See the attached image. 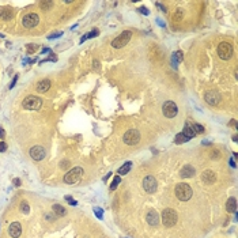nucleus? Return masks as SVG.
I'll return each instance as SVG.
<instances>
[{"mask_svg":"<svg viewBox=\"0 0 238 238\" xmlns=\"http://www.w3.org/2000/svg\"><path fill=\"white\" fill-rule=\"evenodd\" d=\"M176 196L181 202H188L192 197V188L185 182H180L176 187Z\"/></svg>","mask_w":238,"mask_h":238,"instance_id":"1","label":"nucleus"},{"mask_svg":"<svg viewBox=\"0 0 238 238\" xmlns=\"http://www.w3.org/2000/svg\"><path fill=\"white\" fill-rule=\"evenodd\" d=\"M82 176H83V169H82V167H73V169H71L64 176V182L68 184V185L78 184L80 181Z\"/></svg>","mask_w":238,"mask_h":238,"instance_id":"2","label":"nucleus"},{"mask_svg":"<svg viewBox=\"0 0 238 238\" xmlns=\"http://www.w3.org/2000/svg\"><path fill=\"white\" fill-rule=\"evenodd\" d=\"M177 212H176L173 208H166L163 210L162 212V222H163V226L166 227H173L176 223H177Z\"/></svg>","mask_w":238,"mask_h":238,"instance_id":"3","label":"nucleus"},{"mask_svg":"<svg viewBox=\"0 0 238 238\" xmlns=\"http://www.w3.org/2000/svg\"><path fill=\"white\" fill-rule=\"evenodd\" d=\"M41 105H42V100L35 95H29L22 102V106L26 110H38L41 108Z\"/></svg>","mask_w":238,"mask_h":238,"instance_id":"4","label":"nucleus"},{"mask_svg":"<svg viewBox=\"0 0 238 238\" xmlns=\"http://www.w3.org/2000/svg\"><path fill=\"white\" fill-rule=\"evenodd\" d=\"M131 37H132V33H131L129 30L122 31L120 35L116 37V38L112 41V46L116 48V49H120V48H122V46H125V45L131 41Z\"/></svg>","mask_w":238,"mask_h":238,"instance_id":"5","label":"nucleus"},{"mask_svg":"<svg viewBox=\"0 0 238 238\" xmlns=\"http://www.w3.org/2000/svg\"><path fill=\"white\" fill-rule=\"evenodd\" d=\"M122 140H124V143L128 146H135L136 143H139V140H140V133H139L138 129H129L124 133Z\"/></svg>","mask_w":238,"mask_h":238,"instance_id":"6","label":"nucleus"},{"mask_svg":"<svg viewBox=\"0 0 238 238\" xmlns=\"http://www.w3.org/2000/svg\"><path fill=\"white\" fill-rule=\"evenodd\" d=\"M218 56L222 60H229L233 56V46L229 42H220L218 46Z\"/></svg>","mask_w":238,"mask_h":238,"instance_id":"7","label":"nucleus"},{"mask_svg":"<svg viewBox=\"0 0 238 238\" xmlns=\"http://www.w3.org/2000/svg\"><path fill=\"white\" fill-rule=\"evenodd\" d=\"M40 22V16L35 14V12H29V14H26L23 16V19H22V24L26 29H33V27H35L37 24H38Z\"/></svg>","mask_w":238,"mask_h":238,"instance_id":"8","label":"nucleus"},{"mask_svg":"<svg viewBox=\"0 0 238 238\" xmlns=\"http://www.w3.org/2000/svg\"><path fill=\"white\" fill-rule=\"evenodd\" d=\"M162 110H163L165 117H167V118H173L177 116V113H178V108L173 101H166L165 104H163Z\"/></svg>","mask_w":238,"mask_h":238,"instance_id":"9","label":"nucleus"},{"mask_svg":"<svg viewBox=\"0 0 238 238\" xmlns=\"http://www.w3.org/2000/svg\"><path fill=\"white\" fill-rule=\"evenodd\" d=\"M143 188H144V191L149 192V193H154L158 188L155 177H153V176H147V177L143 180Z\"/></svg>","mask_w":238,"mask_h":238,"instance_id":"10","label":"nucleus"},{"mask_svg":"<svg viewBox=\"0 0 238 238\" xmlns=\"http://www.w3.org/2000/svg\"><path fill=\"white\" fill-rule=\"evenodd\" d=\"M29 154H30V157L34 159V161H42V159L45 158V155H46V153H45V149L41 146H34L31 147L30 151H29Z\"/></svg>","mask_w":238,"mask_h":238,"instance_id":"11","label":"nucleus"},{"mask_svg":"<svg viewBox=\"0 0 238 238\" xmlns=\"http://www.w3.org/2000/svg\"><path fill=\"white\" fill-rule=\"evenodd\" d=\"M8 234L12 238H19L22 234V224L19 222H12L10 226H8Z\"/></svg>","mask_w":238,"mask_h":238,"instance_id":"12","label":"nucleus"},{"mask_svg":"<svg viewBox=\"0 0 238 238\" xmlns=\"http://www.w3.org/2000/svg\"><path fill=\"white\" fill-rule=\"evenodd\" d=\"M206 101H207V104H210V105H218L219 102H220V95L216 91H208L206 94Z\"/></svg>","mask_w":238,"mask_h":238,"instance_id":"13","label":"nucleus"},{"mask_svg":"<svg viewBox=\"0 0 238 238\" xmlns=\"http://www.w3.org/2000/svg\"><path fill=\"white\" fill-rule=\"evenodd\" d=\"M202 180L204 184H214L216 180V176L212 170H206V171H203V174H202Z\"/></svg>","mask_w":238,"mask_h":238,"instance_id":"14","label":"nucleus"},{"mask_svg":"<svg viewBox=\"0 0 238 238\" xmlns=\"http://www.w3.org/2000/svg\"><path fill=\"white\" fill-rule=\"evenodd\" d=\"M195 173H196L195 167L191 166V165H187V166H184L182 169H181V171H180V176H181L182 178H191V177H193Z\"/></svg>","mask_w":238,"mask_h":238,"instance_id":"15","label":"nucleus"},{"mask_svg":"<svg viewBox=\"0 0 238 238\" xmlns=\"http://www.w3.org/2000/svg\"><path fill=\"white\" fill-rule=\"evenodd\" d=\"M147 222H149V224H151V226H158L159 223V216L157 214V211L155 210H150L149 214H147Z\"/></svg>","mask_w":238,"mask_h":238,"instance_id":"16","label":"nucleus"},{"mask_svg":"<svg viewBox=\"0 0 238 238\" xmlns=\"http://www.w3.org/2000/svg\"><path fill=\"white\" fill-rule=\"evenodd\" d=\"M37 91L38 93H45V91H48L49 89H51V80H48V79H44V80H41L37 83Z\"/></svg>","mask_w":238,"mask_h":238,"instance_id":"17","label":"nucleus"},{"mask_svg":"<svg viewBox=\"0 0 238 238\" xmlns=\"http://www.w3.org/2000/svg\"><path fill=\"white\" fill-rule=\"evenodd\" d=\"M182 133L185 135L187 138H189V139H192L196 135V132H195V129H193V124H191V122H187L185 125H184V131H182Z\"/></svg>","mask_w":238,"mask_h":238,"instance_id":"18","label":"nucleus"},{"mask_svg":"<svg viewBox=\"0 0 238 238\" xmlns=\"http://www.w3.org/2000/svg\"><path fill=\"white\" fill-rule=\"evenodd\" d=\"M12 16H14V14H12L11 8H0V18H2L3 20H11Z\"/></svg>","mask_w":238,"mask_h":238,"instance_id":"19","label":"nucleus"},{"mask_svg":"<svg viewBox=\"0 0 238 238\" xmlns=\"http://www.w3.org/2000/svg\"><path fill=\"white\" fill-rule=\"evenodd\" d=\"M226 211L229 214H231V212H235L237 211V200L234 197H230L227 200L226 203Z\"/></svg>","mask_w":238,"mask_h":238,"instance_id":"20","label":"nucleus"},{"mask_svg":"<svg viewBox=\"0 0 238 238\" xmlns=\"http://www.w3.org/2000/svg\"><path fill=\"white\" fill-rule=\"evenodd\" d=\"M52 210L53 212L57 215V216H64L65 214H67V211H65V208L64 207H61L60 204H53L52 206Z\"/></svg>","mask_w":238,"mask_h":238,"instance_id":"21","label":"nucleus"},{"mask_svg":"<svg viewBox=\"0 0 238 238\" xmlns=\"http://www.w3.org/2000/svg\"><path fill=\"white\" fill-rule=\"evenodd\" d=\"M182 59H184V55H182V52L181 51H177L174 53L173 56H171V63H173V65L176 67L180 61H182Z\"/></svg>","mask_w":238,"mask_h":238,"instance_id":"22","label":"nucleus"},{"mask_svg":"<svg viewBox=\"0 0 238 238\" xmlns=\"http://www.w3.org/2000/svg\"><path fill=\"white\" fill-rule=\"evenodd\" d=\"M131 167H132V163H131V162H125L124 165H122L120 169H118L117 173L120 174V176H124V174H127V173H128V171L131 170Z\"/></svg>","mask_w":238,"mask_h":238,"instance_id":"23","label":"nucleus"},{"mask_svg":"<svg viewBox=\"0 0 238 238\" xmlns=\"http://www.w3.org/2000/svg\"><path fill=\"white\" fill-rule=\"evenodd\" d=\"M188 140H189V138H187L182 132L176 135V139H174V142L177 143V144H182V143H185V142H188Z\"/></svg>","mask_w":238,"mask_h":238,"instance_id":"24","label":"nucleus"},{"mask_svg":"<svg viewBox=\"0 0 238 238\" xmlns=\"http://www.w3.org/2000/svg\"><path fill=\"white\" fill-rule=\"evenodd\" d=\"M98 33H100V31H98L97 29H94V30H91V33H89V34H86V35L82 37L80 42H83V41H84V40H87V38H94V37H97V35H98Z\"/></svg>","mask_w":238,"mask_h":238,"instance_id":"25","label":"nucleus"},{"mask_svg":"<svg viewBox=\"0 0 238 238\" xmlns=\"http://www.w3.org/2000/svg\"><path fill=\"white\" fill-rule=\"evenodd\" d=\"M182 16H184V10L182 8H178V10L173 14V20H181Z\"/></svg>","mask_w":238,"mask_h":238,"instance_id":"26","label":"nucleus"},{"mask_svg":"<svg viewBox=\"0 0 238 238\" xmlns=\"http://www.w3.org/2000/svg\"><path fill=\"white\" fill-rule=\"evenodd\" d=\"M20 211H22L24 215L29 214V211H30V207H29V203H27V202H22V203H20Z\"/></svg>","mask_w":238,"mask_h":238,"instance_id":"27","label":"nucleus"},{"mask_svg":"<svg viewBox=\"0 0 238 238\" xmlns=\"http://www.w3.org/2000/svg\"><path fill=\"white\" fill-rule=\"evenodd\" d=\"M120 181H121L120 176H117V177H114V180H113V182L110 184V191H114V189H116V188L118 187V184H120Z\"/></svg>","mask_w":238,"mask_h":238,"instance_id":"28","label":"nucleus"},{"mask_svg":"<svg viewBox=\"0 0 238 238\" xmlns=\"http://www.w3.org/2000/svg\"><path fill=\"white\" fill-rule=\"evenodd\" d=\"M41 7H42L44 10H51L53 7V2H41Z\"/></svg>","mask_w":238,"mask_h":238,"instance_id":"29","label":"nucleus"},{"mask_svg":"<svg viewBox=\"0 0 238 238\" xmlns=\"http://www.w3.org/2000/svg\"><path fill=\"white\" fill-rule=\"evenodd\" d=\"M193 129L196 133H203L204 132V127L200 125V124H193Z\"/></svg>","mask_w":238,"mask_h":238,"instance_id":"30","label":"nucleus"},{"mask_svg":"<svg viewBox=\"0 0 238 238\" xmlns=\"http://www.w3.org/2000/svg\"><path fill=\"white\" fill-rule=\"evenodd\" d=\"M65 200H67V202L69 203V206H73V207L78 206V203H76L75 200H73V199L71 197V196H65Z\"/></svg>","mask_w":238,"mask_h":238,"instance_id":"31","label":"nucleus"},{"mask_svg":"<svg viewBox=\"0 0 238 238\" xmlns=\"http://www.w3.org/2000/svg\"><path fill=\"white\" fill-rule=\"evenodd\" d=\"M37 45H27V53H33V52H35L37 51Z\"/></svg>","mask_w":238,"mask_h":238,"instance_id":"32","label":"nucleus"},{"mask_svg":"<svg viewBox=\"0 0 238 238\" xmlns=\"http://www.w3.org/2000/svg\"><path fill=\"white\" fill-rule=\"evenodd\" d=\"M219 157H220V153H219V151H216V150L212 151V155H211L212 159H216V158H219Z\"/></svg>","mask_w":238,"mask_h":238,"instance_id":"33","label":"nucleus"},{"mask_svg":"<svg viewBox=\"0 0 238 238\" xmlns=\"http://www.w3.org/2000/svg\"><path fill=\"white\" fill-rule=\"evenodd\" d=\"M7 150V144L4 142H0V153H4Z\"/></svg>","mask_w":238,"mask_h":238,"instance_id":"34","label":"nucleus"},{"mask_svg":"<svg viewBox=\"0 0 238 238\" xmlns=\"http://www.w3.org/2000/svg\"><path fill=\"white\" fill-rule=\"evenodd\" d=\"M60 35H63V33H61V31L56 33V34H51V35L48 37V38H49V40H52V38H57V37H60Z\"/></svg>","mask_w":238,"mask_h":238,"instance_id":"35","label":"nucleus"},{"mask_svg":"<svg viewBox=\"0 0 238 238\" xmlns=\"http://www.w3.org/2000/svg\"><path fill=\"white\" fill-rule=\"evenodd\" d=\"M69 167V162L68 161H63L61 162V169H68Z\"/></svg>","mask_w":238,"mask_h":238,"instance_id":"36","label":"nucleus"},{"mask_svg":"<svg viewBox=\"0 0 238 238\" xmlns=\"http://www.w3.org/2000/svg\"><path fill=\"white\" fill-rule=\"evenodd\" d=\"M94 212H95V214H97V216H98V218H102V210H100V208H94Z\"/></svg>","mask_w":238,"mask_h":238,"instance_id":"37","label":"nucleus"},{"mask_svg":"<svg viewBox=\"0 0 238 238\" xmlns=\"http://www.w3.org/2000/svg\"><path fill=\"white\" fill-rule=\"evenodd\" d=\"M16 80H18V75H15L14 76V79H12V82H11V84H10V89H12L15 86V83H16Z\"/></svg>","mask_w":238,"mask_h":238,"instance_id":"38","label":"nucleus"},{"mask_svg":"<svg viewBox=\"0 0 238 238\" xmlns=\"http://www.w3.org/2000/svg\"><path fill=\"white\" fill-rule=\"evenodd\" d=\"M140 12H143L144 15H149V11H147L146 7H142V8H140Z\"/></svg>","mask_w":238,"mask_h":238,"instance_id":"39","label":"nucleus"},{"mask_svg":"<svg viewBox=\"0 0 238 238\" xmlns=\"http://www.w3.org/2000/svg\"><path fill=\"white\" fill-rule=\"evenodd\" d=\"M14 185H15V187H19V185H20V180H19V178H15V180H14Z\"/></svg>","mask_w":238,"mask_h":238,"instance_id":"40","label":"nucleus"},{"mask_svg":"<svg viewBox=\"0 0 238 238\" xmlns=\"http://www.w3.org/2000/svg\"><path fill=\"white\" fill-rule=\"evenodd\" d=\"M4 135H6V133H4V131H3L2 127H0V139H3V138H4Z\"/></svg>","mask_w":238,"mask_h":238,"instance_id":"41","label":"nucleus"},{"mask_svg":"<svg viewBox=\"0 0 238 238\" xmlns=\"http://www.w3.org/2000/svg\"><path fill=\"white\" fill-rule=\"evenodd\" d=\"M94 67H95V68H100V63H98L97 60H94Z\"/></svg>","mask_w":238,"mask_h":238,"instance_id":"42","label":"nucleus"},{"mask_svg":"<svg viewBox=\"0 0 238 238\" xmlns=\"http://www.w3.org/2000/svg\"><path fill=\"white\" fill-rule=\"evenodd\" d=\"M230 165H231L233 167H235V162H234V159H231V161H230Z\"/></svg>","mask_w":238,"mask_h":238,"instance_id":"43","label":"nucleus"}]
</instances>
